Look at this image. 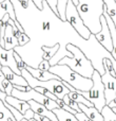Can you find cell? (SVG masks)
<instances>
[{"instance_id": "22", "label": "cell", "mask_w": 116, "mask_h": 121, "mask_svg": "<svg viewBox=\"0 0 116 121\" xmlns=\"http://www.w3.org/2000/svg\"><path fill=\"white\" fill-rule=\"evenodd\" d=\"M68 96L70 97L71 99H73L74 101H76L77 103H81V104H85L87 106H94V104L91 102L90 100H88L85 97H83L82 95L78 94L76 91H70L68 94Z\"/></svg>"}, {"instance_id": "38", "label": "cell", "mask_w": 116, "mask_h": 121, "mask_svg": "<svg viewBox=\"0 0 116 121\" xmlns=\"http://www.w3.org/2000/svg\"><path fill=\"white\" fill-rule=\"evenodd\" d=\"M27 121H37V120H35L34 118H31V119H27Z\"/></svg>"}, {"instance_id": "14", "label": "cell", "mask_w": 116, "mask_h": 121, "mask_svg": "<svg viewBox=\"0 0 116 121\" xmlns=\"http://www.w3.org/2000/svg\"><path fill=\"white\" fill-rule=\"evenodd\" d=\"M3 42H4V46L3 48L6 50L10 49H15L16 47H18V39L16 38V36L13 33V29L12 26L10 23H8L4 31V35H3Z\"/></svg>"}, {"instance_id": "17", "label": "cell", "mask_w": 116, "mask_h": 121, "mask_svg": "<svg viewBox=\"0 0 116 121\" xmlns=\"http://www.w3.org/2000/svg\"><path fill=\"white\" fill-rule=\"evenodd\" d=\"M5 14L10 15V18L13 19L14 21L17 20L14 5H13L11 0H3V1L0 3V20H1L2 17H3Z\"/></svg>"}, {"instance_id": "15", "label": "cell", "mask_w": 116, "mask_h": 121, "mask_svg": "<svg viewBox=\"0 0 116 121\" xmlns=\"http://www.w3.org/2000/svg\"><path fill=\"white\" fill-rule=\"evenodd\" d=\"M5 102L8 103L10 105H12V106H14L16 109H18L22 115H24L25 112H27L29 108H31L29 102H27V101H24V100H21V99H18V98H15V97H13L12 95L6 96Z\"/></svg>"}, {"instance_id": "36", "label": "cell", "mask_w": 116, "mask_h": 121, "mask_svg": "<svg viewBox=\"0 0 116 121\" xmlns=\"http://www.w3.org/2000/svg\"><path fill=\"white\" fill-rule=\"evenodd\" d=\"M111 60V62H112V65H113V68H114V70H115V77H116V60L113 59H110Z\"/></svg>"}, {"instance_id": "19", "label": "cell", "mask_w": 116, "mask_h": 121, "mask_svg": "<svg viewBox=\"0 0 116 121\" xmlns=\"http://www.w3.org/2000/svg\"><path fill=\"white\" fill-rule=\"evenodd\" d=\"M53 112L56 115L58 121H78V119L75 117L74 114L70 113V112H66L63 108L58 107V108L53 109Z\"/></svg>"}, {"instance_id": "32", "label": "cell", "mask_w": 116, "mask_h": 121, "mask_svg": "<svg viewBox=\"0 0 116 121\" xmlns=\"http://www.w3.org/2000/svg\"><path fill=\"white\" fill-rule=\"evenodd\" d=\"M33 118L35 120H37V121H51L48 117L42 116V115H39V114H37V113H34V117Z\"/></svg>"}, {"instance_id": "13", "label": "cell", "mask_w": 116, "mask_h": 121, "mask_svg": "<svg viewBox=\"0 0 116 121\" xmlns=\"http://www.w3.org/2000/svg\"><path fill=\"white\" fill-rule=\"evenodd\" d=\"M27 69L32 75H33L35 79L39 80V81H48V80L51 79H56V80H60V78L58 75L54 74L53 72L49 70H41L39 68H34V67L30 66V65H27Z\"/></svg>"}, {"instance_id": "18", "label": "cell", "mask_w": 116, "mask_h": 121, "mask_svg": "<svg viewBox=\"0 0 116 121\" xmlns=\"http://www.w3.org/2000/svg\"><path fill=\"white\" fill-rule=\"evenodd\" d=\"M102 15H104V18H106L108 27H109V29H110L111 38H112V44H113V49H112V51H111V54H112L113 59L116 60V28H115V25H114V22H113V20L110 18V16L108 15V13L106 12L104 9Z\"/></svg>"}, {"instance_id": "41", "label": "cell", "mask_w": 116, "mask_h": 121, "mask_svg": "<svg viewBox=\"0 0 116 121\" xmlns=\"http://www.w3.org/2000/svg\"><path fill=\"white\" fill-rule=\"evenodd\" d=\"M21 121H27V119H25V118H23V119H21Z\"/></svg>"}, {"instance_id": "42", "label": "cell", "mask_w": 116, "mask_h": 121, "mask_svg": "<svg viewBox=\"0 0 116 121\" xmlns=\"http://www.w3.org/2000/svg\"><path fill=\"white\" fill-rule=\"evenodd\" d=\"M0 30H1V20H0Z\"/></svg>"}, {"instance_id": "12", "label": "cell", "mask_w": 116, "mask_h": 121, "mask_svg": "<svg viewBox=\"0 0 116 121\" xmlns=\"http://www.w3.org/2000/svg\"><path fill=\"white\" fill-rule=\"evenodd\" d=\"M2 72L4 77L13 84V86H27V82L21 74H17L8 66H2Z\"/></svg>"}, {"instance_id": "9", "label": "cell", "mask_w": 116, "mask_h": 121, "mask_svg": "<svg viewBox=\"0 0 116 121\" xmlns=\"http://www.w3.org/2000/svg\"><path fill=\"white\" fill-rule=\"evenodd\" d=\"M12 96L15 97V98L24 100V101H27V102L29 100H35L39 103H42V104L44 103V100H46V98L44 95L40 94L35 88H31L30 90H27V91H22V90H19V89H17V88H13Z\"/></svg>"}, {"instance_id": "27", "label": "cell", "mask_w": 116, "mask_h": 121, "mask_svg": "<svg viewBox=\"0 0 116 121\" xmlns=\"http://www.w3.org/2000/svg\"><path fill=\"white\" fill-rule=\"evenodd\" d=\"M62 101H63V102L66 103V105H69V106H70L71 108L75 109V111H77V112H81V111H80V108H79L78 103H77L76 101H74L73 99H71L70 97L68 96V95H66V96H64L63 98H62Z\"/></svg>"}, {"instance_id": "21", "label": "cell", "mask_w": 116, "mask_h": 121, "mask_svg": "<svg viewBox=\"0 0 116 121\" xmlns=\"http://www.w3.org/2000/svg\"><path fill=\"white\" fill-rule=\"evenodd\" d=\"M8 119H12L13 121H17L15 119L12 112L4 105L3 101L0 100V121H8Z\"/></svg>"}, {"instance_id": "7", "label": "cell", "mask_w": 116, "mask_h": 121, "mask_svg": "<svg viewBox=\"0 0 116 121\" xmlns=\"http://www.w3.org/2000/svg\"><path fill=\"white\" fill-rule=\"evenodd\" d=\"M101 81L104 86V98L106 103L109 104L116 98V77H113L109 70L104 69V73L101 74Z\"/></svg>"}, {"instance_id": "40", "label": "cell", "mask_w": 116, "mask_h": 121, "mask_svg": "<svg viewBox=\"0 0 116 121\" xmlns=\"http://www.w3.org/2000/svg\"><path fill=\"white\" fill-rule=\"evenodd\" d=\"M113 109V112H114V113L116 114V107H114V108H112Z\"/></svg>"}, {"instance_id": "6", "label": "cell", "mask_w": 116, "mask_h": 121, "mask_svg": "<svg viewBox=\"0 0 116 121\" xmlns=\"http://www.w3.org/2000/svg\"><path fill=\"white\" fill-rule=\"evenodd\" d=\"M92 81H93V85H92L91 89L89 90V100L94 104V106L101 112L106 103V98H104V86L101 81V74L99 71L94 69V72L91 77Z\"/></svg>"}, {"instance_id": "2", "label": "cell", "mask_w": 116, "mask_h": 121, "mask_svg": "<svg viewBox=\"0 0 116 121\" xmlns=\"http://www.w3.org/2000/svg\"><path fill=\"white\" fill-rule=\"evenodd\" d=\"M66 49L72 53L73 56L70 57L66 55L58 60L57 64L68 65L71 69L78 72L79 74L85 78H91L94 72V67L92 65L91 60L80 50V48L73 44H68L66 46Z\"/></svg>"}, {"instance_id": "8", "label": "cell", "mask_w": 116, "mask_h": 121, "mask_svg": "<svg viewBox=\"0 0 116 121\" xmlns=\"http://www.w3.org/2000/svg\"><path fill=\"white\" fill-rule=\"evenodd\" d=\"M100 23H101V29H100V31L98 33L94 34V35H95V38L97 39V42L104 49H107L109 52H111L113 49L112 38H111L110 29H109L108 23H107V20L104 15H101V17H100Z\"/></svg>"}, {"instance_id": "37", "label": "cell", "mask_w": 116, "mask_h": 121, "mask_svg": "<svg viewBox=\"0 0 116 121\" xmlns=\"http://www.w3.org/2000/svg\"><path fill=\"white\" fill-rule=\"evenodd\" d=\"M73 1V3L75 4V5H77V4H78V0H72Z\"/></svg>"}, {"instance_id": "3", "label": "cell", "mask_w": 116, "mask_h": 121, "mask_svg": "<svg viewBox=\"0 0 116 121\" xmlns=\"http://www.w3.org/2000/svg\"><path fill=\"white\" fill-rule=\"evenodd\" d=\"M49 71L58 75L61 81H66V83H69L77 90L89 91L91 89L92 85H93V81H92L91 78H85L83 75L79 74L78 72L71 69L68 65H53L50 67Z\"/></svg>"}, {"instance_id": "25", "label": "cell", "mask_w": 116, "mask_h": 121, "mask_svg": "<svg viewBox=\"0 0 116 121\" xmlns=\"http://www.w3.org/2000/svg\"><path fill=\"white\" fill-rule=\"evenodd\" d=\"M68 1L69 0H57L58 17H59L62 21H66V9Z\"/></svg>"}, {"instance_id": "20", "label": "cell", "mask_w": 116, "mask_h": 121, "mask_svg": "<svg viewBox=\"0 0 116 121\" xmlns=\"http://www.w3.org/2000/svg\"><path fill=\"white\" fill-rule=\"evenodd\" d=\"M104 9L110 18L113 20L116 28V1L115 0H104Z\"/></svg>"}, {"instance_id": "39", "label": "cell", "mask_w": 116, "mask_h": 121, "mask_svg": "<svg viewBox=\"0 0 116 121\" xmlns=\"http://www.w3.org/2000/svg\"><path fill=\"white\" fill-rule=\"evenodd\" d=\"M2 1H3V0H0V3H1ZM11 1H12V3H13V2H14V1H16V0H11Z\"/></svg>"}, {"instance_id": "30", "label": "cell", "mask_w": 116, "mask_h": 121, "mask_svg": "<svg viewBox=\"0 0 116 121\" xmlns=\"http://www.w3.org/2000/svg\"><path fill=\"white\" fill-rule=\"evenodd\" d=\"M50 67H51L50 62H49V60H43V59H42L41 62L38 64V67H37V68L41 69V70H49V69H50Z\"/></svg>"}, {"instance_id": "16", "label": "cell", "mask_w": 116, "mask_h": 121, "mask_svg": "<svg viewBox=\"0 0 116 121\" xmlns=\"http://www.w3.org/2000/svg\"><path fill=\"white\" fill-rule=\"evenodd\" d=\"M78 105H79L80 111L82 112L87 117H89L91 120H93V121H104V117H102L101 113H100L95 106H87V105L81 104V103H78Z\"/></svg>"}, {"instance_id": "4", "label": "cell", "mask_w": 116, "mask_h": 121, "mask_svg": "<svg viewBox=\"0 0 116 121\" xmlns=\"http://www.w3.org/2000/svg\"><path fill=\"white\" fill-rule=\"evenodd\" d=\"M21 75H22L25 79V81L27 82V85L31 86L32 88H35V87L46 88V89L50 90L51 92H53V94L59 99H62L66 95H68L69 92H70V90L62 83L61 80L51 79V80H48V81H39V80L35 79L27 69L21 70Z\"/></svg>"}, {"instance_id": "5", "label": "cell", "mask_w": 116, "mask_h": 121, "mask_svg": "<svg viewBox=\"0 0 116 121\" xmlns=\"http://www.w3.org/2000/svg\"><path fill=\"white\" fill-rule=\"evenodd\" d=\"M66 19L69 23L71 25V27L74 29V31L80 36L82 39L87 40L90 38L91 35V31L85 27V25L83 23V20L81 19L80 15H79L77 8L72 0H69L68 4H66Z\"/></svg>"}, {"instance_id": "29", "label": "cell", "mask_w": 116, "mask_h": 121, "mask_svg": "<svg viewBox=\"0 0 116 121\" xmlns=\"http://www.w3.org/2000/svg\"><path fill=\"white\" fill-rule=\"evenodd\" d=\"M17 39H18V46L19 47H24L25 45L30 42V37L25 32H21L20 35L18 36Z\"/></svg>"}, {"instance_id": "24", "label": "cell", "mask_w": 116, "mask_h": 121, "mask_svg": "<svg viewBox=\"0 0 116 121\" xmlns=\"http://www.w3.org/2000/svg\"><path fill=\"white\" fill-rule=\"evenodd\" d=\"M100 113L104 117V121H116V114L108 105H104Z\"/></svg>"}, {"instance_id": "35", "label": "cell", "mask_w": 116, "mask_h": 121, "mask_svg": "<svg viewBox=\"0 0 116 121\" xmlns=\"http://www.w3.org/2000/svg\"><path fill=\"white\" fill-rule=\"evenodd\" d=\"M109 107H111V108H114V107H116V98L114 99V100H112L109 104H107Z\"/></svg>"}, {"instance_id": "28", "label": "cell", "mask_w": 116, "mask_h": 121, "mask_svg": "<svg viewBox=\"0 0 116 121\" xmlns=\"http://www.w3.org/2000/svg\"><path fill=\"white\" fill-rule=\"evenodd\" d=\"M14 57H15V60H16L17 67H18L19 70H23V69L27 68V64L22 59H21V56L18 54V52H17V51H15V52H14Z\"/></svg>"}, {"instance_id": "1", "label": "cell", "mask_w": 116, "mask_h": 121, "mask_svg": "<svg viewBox=\"0 0 116 121\" xmlns=\"http://www.w3.org/2000/svg\"><path fill=\"white\" fill-rule=\"evenodd\" d=\"M76 8L91 33H98L101 29L100 17L104 13V0H78Z\"/></svg>"}, {"instance_id": "11", "label": "cell", "mask_w": 116, "mask_h": 121, "mask_svg": "<svg viewBox=\"0 0 116 121\" xmlns=\"http://www.w3.org/2000/svg\"><path fill=\"white\" fill-rule=\"evenodd\" d=\"M27 102H29V104H30V107L34 111V113H37V114H39V115L46 116V117H48L51 121H58L56 115L54 114V112L46 108L42 103H39L35 100H29Z\"/></svg>"}, {"instance_id": "34", "label": "cell", "mask_w": 116, "mask_h": 121, "mask_svg": "<svg viewBox=\"0 0 116 121\" xmlns=\"http://www.w3.org/2000/svg\"><path fill=\"white\" fill-rule=\"evenodd\" d=\"M6 96H8V95H6L5 92H4L3 90L1 89V88H0V100H2V101H5Z\"/></svg>"}, {"instance_id": "23", "label": "cell", "mask_w": 116, "mask_h": 121, "mask_svg": "<svg viewBox=\"0 0 116 121\" xmlns=\"http://www.w3.org/2000/svg\"><path fill=\"white\" fill-rule=\"evenodd\" d=\"M59 44H56L55 46L53 47H46V46H43L42 47V51H43V55H42V59L43 60H50L52 59L53 56H54L55 54H56V52L58 51V49H59Z\"/></svg>"}, {"instance_id": "33", "label": "cell", "mask_w": 116, "mask_h": 121, "mask_svg": "<svg viewBox=\"0 0 116 121\" xmlns=\"http://www.w3.org/2000/svg\"><path fill=\"white\" fill-rule=\"evenodd\" d=\"M34 117V111L32 108H29L24 114V118L25 119H31V118Z\"/></svg>"}, {"instance_id": "10", "label": "cell", "mask_w": 116, "mask_h": 121, "mask_svg": "<svg viewBox=\"0 0 116 121\" xmlns=\"http://www.w3.org/2000/svg\"><path fill=\"white\" fill-rule=\"evenodd\" d=\"M14 52H15L14 49L6 50V49H4L3 47H1V45H0V64H1L2 66L10 67L17 74H21V70L18 69L16 60H15Z\"/></svg>"}, {"instance_id": "26", "label": "cell", "mask_w": 116, "mask_h": 121, "mask_svg": "<svg viewBox=\"0 0 116 121\" xmlns=\"http://www.w3.org/2000/svg\"><path fill=\"white\" fill-rule=\"evenodd\" d=\"M19 1H21V0H19ZM32 1H33L34 4L37 6V9H39V10H42V1H43V0H32ZM46 1L48 2V4L50 5V8L52 9L53 12H54L55 14L58 16V12H57V0H46Z\"/></svg>"}, {"instance_id": "31", "label": "cell", "mask_w": 116, "mask_h": 121, "mask_svg": "<svg viewBox=\"0 0 116 121\" xmlns=\"http://www.w3.org/2000/svg\"><path fill=\"white\" fill-rule=\"evenodd\" d=\"M75 117L78 119V121H93V120L90 119L89 117H87L82 112H77V113L75 114Z\"/></svg>"}]
</instances>
